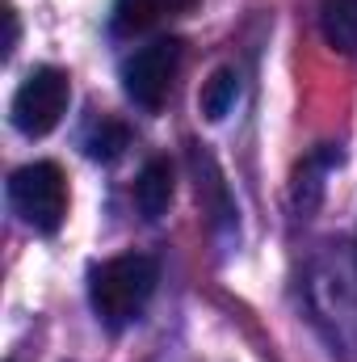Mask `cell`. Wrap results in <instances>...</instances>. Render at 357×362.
<instances>
[{
  "mask_svg": "<svg viewBox=\"0 0 357 362\" xmlns=\"http://www.w3.org/2000/svg\"><path fill=\"white\" fill-rule=\"evenodd\" d=\"M198 0H114V34L118 38H135V34H152L156 25L185 17Z\"/></svg>",
  "mask_w": 357,
  "mask_h": 362,
  "instance_id": "5",
  "label": "cell"
},
{
  "mask_svg": "<svg viewBox=\"0 0 357 362\" xmlns=\"http://www.w3.org/2000/svg\"><path fill=\"white\" fill-rule=\"evenodd\" d=\"M173 189H177L173 165H169L164 156L147 160L143 173L135 177V206H139V215H143V219H160V215L169 211V202H173Z\"/></svg>",
  "mask_w": 357,
  "mask_h": 362,
  "instance_id": "6",
  "label": "cell"
},
{
  "mask_svg": "<svg viewBox=\"0 0 357 362\" xmlns=\"http://www.w3.org/2000/svg\"><path fill=\"white\" fill-rule=\"evenodd\" d=\"M185 59V42L181 38H152L147 47H139L126 64H122V89L135 105L143 110H160L173 93V81Z\"/></svg>",
  "mask_w": 357,
  "mask_h": 362,
  "instance_id": "3",
  "label": "cell"
},
{
  "mask_svg": "<svg viewBox=\"0 0 357 362\" xmlns=\"http://www.w3.org/2000/svg\"><path fill=\"white\" fill-rule=\"evenodd\" d=\"M8 202L13 211L42 236H55L68 219V177L55 160L21 165L8 177Z\"/></svg>",
  "mask_w": 357,
  "mask_h": 362,
  "instance_id": "2",
  "label": "cell"
},
{
  "mask_svg": "<svg viewBox=\"0 0 357 362\" xmlns=\"http://www.w3.org/2000/svg\"><path fill=\"white\" fill-rule=\"evenodd\" d=\"M68 101H72V85H68V72L59 68H34L21 89L13 93V127L30 139H42L51 135L63 114H68Z\"/></svg>",
  "mask_w": 357,
  "mask_h": 362,
  "instance_id": "4",
  "label": "cell"
},
{
  "mask_svg": "<svg viewBox=\"0 0 357 362\" xmlns=\"http://www.w3.org/2000/svg\"><path fill=\"white\" fill-rule=\"evenodd\" d=\"M0 17H4V42H0V47H4V55H13V47H17V34H21L13 4H4V13H0Z\"/></svg>",
  "mask_w": 357,
  "mask_h": 362,
  "instance_id": "10",
  "label": "cell"
},
{
  "mask_svg": "<svg viewBox=\"0 0 357 362\" xmlns=\"http://www.w3.org/2000/svg\"><path fill=\"white\" fill-rule=\"evenodd\" d=\"M126 148H131V131H126L118 118H97L89 131H85V152H89V160L109 165V160H118Z\"/></svg>",
  "mask_w": 357,
  "mask_h": 362,
  "instance_id": "9",
  "label": "cell"
},
{
  "mask_svg": "<svg viewBox=\"0 0 357 362\" xmlns=\"http://www.w3.org/2000/svg\"><path fill=\"white\" fill-rule=\"evenodd\" d=\"M320 30H324L328 47H337L341 55H357V0H324Z\"/></svg>",
  "mask_w": 357,
  "mask_h": 362,
  "instance_id": "7",
  "label": "cell"
},
{
  "mask_svg": "<svg viewBox=\"0 0 357 362\" xmlns=\"http://www.w3.org/2000/svg\"><path fill=\"white\" fill-rule=\"evenodd\" d=\"M236 97H240V76H236V68H219V72H210V81L202 85L198 105H202V114H206L210 122H223V118L231 114Z\"/></svg>",
  "mask_w": 357,
  "mask_h": 362,
  "instance_id": "8",
  "label": "cell"
},
{
  "mask_svg": "<svg viewBox=\"0 0 357 362\" xmlns=\"http://www.w3.org/2000/svg\"><path fill=\"white\" fill-rule=\"evenodd\" d=\"M156 282L160 270L147 253H122V257H109L89 274V299L92 312L109 325V329H122L131 320H139V312L147 308V299L156 295Z\"/></svg>",
  "mask_w": 357,
  "mask_h": 362,
  "instance_id": "1",
  "label": "cell"
}]
</instances>
